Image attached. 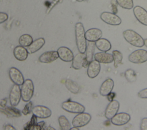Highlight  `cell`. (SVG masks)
<instances>
[{
    "label": "cell",
    "mask_w": 147,
    "mask_h": 130,
    "mask_svg": "<svg viewBox=\"0 0 147 130\" xmlns=\"http://www.w3.org/2000/svg\"><path fill=\"white\" fill-rule=\"evenodd\" d=\"M75 39L78 51L85 53L87 48V40L85 37V30L83 25L78 22L75 25Z\"/></svg>",
    "instance_id": "obj_1"
},
{
    "label": "cell",
    "mask_w": 147,
    "mask_h": 130,
    "mask_svg": "<svg viewBox=\"0 0 147 130\" xmlns=\"http://www.w3.org/2000/svg\"><path fill=\"white\" fill-rule=\"evenodd\" d=\"M123 36L125 40L130 45L141 48L144 46V40L143 38L135 31L127 29L123 32Z\"/></svg>",
    "instance_id": "obj_2"
},
{
    "label": "cell",
    "mask_w": 147,
    "mask_h": 130,
    "mask_svg": "<svg viewBox=\"0 0 147 130\" xmlns=\"http://www.w3.org/2000/svg\"><path fill=\"white\" fill-rule=\"evenodd\" d=\"M34 91V86L33 82L30 79L25 80L21 85V93L22 100L24 102H28L32 99Z\"/></svg>",
    "instance_id": "obj_3"
},
{
    "label": "cell",
    "mask_w": 147,
    "mask_h": 130,
    "mask_svg": "<svg viewBox=\"0 0 147 130\" xmlns=\"http://www.w3.org/2000/svg\"><path fill=\"white\" fill-rule=\"evenodd\" d=\"M61 107L63 110L71 113H79L85 111V107L82 104L71 100L64 101Z\"/></svg>",
    "instance_id": "obj_4"
},
{
    "label": "cell",
    "mask_w": 147,
    "mask_h": 130,
    "mask_svg": "<svg viewBox=\"0 0 147 130\" xmlns=\"http://www.w3.org/2000/svg\"><path fill=\"white\" fill-rule=\"evenodd\" d=\"M91 120V116L84 112L79 113L76 115L72 121L73 127L80 128L88 124Z\"/></svg>",
    "instance_id": "obj_5"
},
{
    "label": "cell",
    "mask_w": 147,
    "mask_h": 130,
    "mask_svg": "<svg viewBox=\"0 0 147 130\" xmlns=\"http://www.w3.org/2000/svg\"><path fill=\"white\" fill-rule=\"evenodd\" d=\"M129 61L134 64H142L147 61V50L138 49L133 52L128 57Z\"/></svg>",
    "instance_id": "obj_6"
},
{
    "label": "cell",
    "mask_w": 147,
    "mask_h": 130,
    "mask_svg": "<svg viewBox=\"0 0 147 130\" xmlns=\"http://www.w3.org/2000/svg\"><path fill=\"white\" fill-rule=\"evenodd\" d=\"M21 99L22 97L20 85L14 84L11 88L9 96L10 105L13 107L17 106L20 102Z\"/></svg>",
    "instance_id": "obj_7"
},
{
    "label": "cell",
    "mask_w": 147,
    "mask_h": 130,
    "mask_svg": "<svg viewBox=\"0 0 147 130\" xmlns=\"http://www.w3.org/2000/svg\"><path fill=\"white\" fill-rule=\"evenodd\" d=\"M100 19L106 23L113 25L117 26L121 23V19L117 15L114 13L105 11L100 14Z\"/></svg>",
    "instance_id": "obj_8"
},
{
    "label": "cell",
    "mask_w": 147,
    "mask_h": 130,
    "mask_svg": "<svg viewBox=\"0 0 147 130\" xmlns=\"http://www.w3.org/2000/svg\"><path fill=\"white\" fill-rule=\"evenodd\" d=\"M9 76L11 81L18 85H22L25 81V79L21 71L15 67H11L9 70Z\"/></svg>",
    "instance_id": "obj_9"
},
{
    "label": "cell",
    "mask_w": 147,
    "mask_h": 130,
    "mask_svg": "<svg viewBox=\"0 0 147 130\" xmlns=\"http://www.w3.org/2000/svg\"><path fill=\"white\" fill-rule=\"evenodd\" d=\"M88 63L86 60L85 53H79L76 54L72 61V67L75 70H79L83 67L86 68L88 65Z\"/></svg>",
    "instance_id": "obj_10"
},
{
    "label": "cell",
    "mask_w": 147,
    "mask_h": 130,
    "mask_svg": "<svg viewBox=\"0 0 147 130\" xmlns=\"http://www.w3.org/2000/svg\"><path fill=\"white\" fill-rule=\"evenodd\" d=\"M32 114L39 119H47L52 115L51 110L43 105H36L33 107Z\"/></svg>",
    "instance_id": "obj_11"
},
{
    "label": "cell",
    "mask_w": 147,
    "mask_h": 130,
    "mask_svg": "<svg viewBox=\"0 0 147 130\" xmlns=\"http://www.w3.org/2000/svg\"><path fill=\"white\" fill-rule=\"evenodd\" d=\"M119 107V103L117 100H114L110 101L107 105L105 111V117L109 120L111 119L118 113Z\"/></svg>",
    "instance_id": "obj_12"
},
{
    "label": "cell",
    "mask_w": 147,
    "mask_h": 130,
    "mask_svg": "<svg viewBox=\"0 0 147 130\" xmlns=\"http://www.w3.org/2000/svg\"><path fill=\"white\" fill-rule=\"evenodd\" d=\"M130 120V116L129 114L125 112H121L117 113L115 116H114L111 119V122L115 125L121 126L129 123Z\"/></svg>",
    "instance_id": "obj_13"
},
{
    "label": "cell",
    "mask_w": 147,
    "mask_h": 130,
    "mask_svg": "<svg viewBox=\"0 0 147 130\" xmlns=\"http://www.w3.org/2000/svg\"><path fill=\"white\" fill-rule=\"evenodd\" d=\"M59 58L63 61L69 62H72L74 58V53L68 48L65 46H61L57 50Z\"/></svg>",
    "instance_id": "obj_14"
},
{
    "label": "cell",
    "mask_w": 147,
    "mask_h": 130,
    "mask_svg": "<svg viewBox=\"0 0 147 130\" xmlns=\"http://www.w3.org/2000/svg\"><path fill=\"white\" fill-rule=\"evenodd\" d=\"M58 58L59 55L57 51L50 50L41 54L38 58V61L41 63L50 64L56 60Z\"/></svg>",
    "instance_id": "obj_15"
},
{
    "label": "cell",
    "mask_w": 147,
    "mask_h": 130,
    "mask_svg": "<svg viewBox=\"0 0 147 130\" xmlns=\"http://www.w3.org/2000/svg\"><path fill=\"white\" fill-rule=\"evenodd\" d=\"M133 13L136 18L142 25L147 26V11L142 7L136 6L133 8Z\"/></svg>",
    "instance_id": "obj_16"
},
{
    "label": "cell",
    "mask_w": 147,
    "mask_h": 130,
    "mask_svg": "<svg viewBox=\"0 0 147 130\" xmlns=\"http://www.w3.org/2000/svg\"><path fill=\"white\" fill-rule=\"evenodd\" d=\"M100 71V65L97 61L92 60L87 66V74L89 78H94L99 73Z\"/></svg>",
    "instance_id": "obj_17"
},
{
    "label": "cell",
    "mask_w": 147,
    "mask_h": 130,
    "mask_svg": "<svg viewBox=\"0 0 147 130\" xmlns=\"http://www.w3.org/2000/svg\"><path fill=\"white\" fill-rule=\"evenodd\" d=\"M102 36V31L97 28H91L85 32L86 40L88 42H95Z\"/></svg>",
    "instance_id": "obj_18"
},
{
    "label": "cell",
    "mask_w": 147,
    "mask_h": 130,
    "mask_svg": "<svg viewBox=\"0 0 147 130\" xmlns=\"http://www.w3.org/2000/svg\"><path fill=\"white\" fill-rule=\"evenodd\" d=\"M114 83L111 78H107L102 84L99 88V93L102 96H107L113 89Z\"/></svg>",
    "instance_id": "obj_19"
},
{
    "label": "cell",
    "mask_w": 147,
    "mask_h": 130,
    "mask_svg": "<svg viewBox=\"0 0 147 130\" xmlns=\"http://www.w3.org/2000/svg\"><path fill=\"white\" fill-rule=\"evenodd\" d=\"M13 54L14 57L18 61H24L28 58L29 53L27 49L21 45L17 46L13 50Z\"/></svg>",
    "instance_id": "obj_20"
},
{
    "label": "cell",
    "mask_w": 147,
    "mask_h": 130,
    "mask_svg": "<svg viewBox=\"0 0 147 130\" xmlns=\"http://www.w3.org/2000/svg\"><path fill=\"white\" fill-rule=\"evenodd\" d=\"M94 59L99 63L103 64H110L114 61L113 54L104 52L95 53Z\"/></svg>",
    "instance_id": "obj_21"
},
{
    "label": "cell",
    "mask_w": 147,
    "mask_h": 130,
    "mask_svg": "<svg viewBox=\"0 0 147 130\" xmlns=\"http://www.w3.org/2000/svg\"><path fill=\"white\" fill-rule=\"evenodd\" d=\"M0 112L10 117H19L21 116L22 113L19 109L11 105L10 107L6 106L5 107L0 106Z\"/></svg>",
    "instance_id": "obj_22"
},
{
    "label": "cell",
    "mask_w": 147,
    "mask_h": 130,
    "mask_svg": "<svg viewBox=\"0 0 147 130\" xmlns=\"http://www.w3.org/2000/svg\"><path fill=\"white\" fill-rule=\"evenodd\" d=\"M45 41L44 38H39L32 42V43L27 47V50L29 54H33L40 50L45 45Z\"/></svg>",
    "instance_id": "obj_23"
},
{
    "label": "cell",
    "mask_w": 147,
    "mask_h": 130,
    "mask_svg": "<svg viewBox=\"0 0 147 130\" xmlns=\"http://www.w3.org/2000/svg\"><path fill=\"white\" fill-rule=\"evenodd\" d=\"M95 42L96 48L101 52H107L111 48V44L110 42L106 38H100Z\"/></svg>",
    "instance_id": "obj_24"
},
{
    "label": "cell",
    "mask_w": 147,
    "mask_h": 130,
    "mask_svg": "<svg viewBox=\"0 0 147 130\" xmlns=\"http://www.w3.org/2000/svg\"><path fill=\"white\" fill-rule=\"evenodd\" d=\"M95 47L96 46H95V42H89L87 45V48L85 52V55H86V60L88 64L93 60Z\"/></svg>",
    "instance_id": "obj_25"
},
{
    "label": "cell",
    "mask_w": 147,
    "mask_h": 130,
    "mask_svg": "<svg viewBox=\"0 0 147 130\" xmlns=\"http://www.w3.org/2000/svg\"><path fill=\"white\" fill-rule=\"evenodd\" d=\"M65 86L70 92L74 94L78 93L80 90V88L78 84L71 79H67L65 80Z\"/></svg>",
    "instance_id": "obj_26"
},
{
    "label": "cell",
    "mask_w": 147,
    "mask_h": 130,
    "mask_svg": "<svg viewBox=\"0 0 147 130\" xmlns=\"http://www.w3.org/2000/svg\"><path fill=\"white\" fill-rule=\"evenodd\" d=\"M33 41L32 37L28 34L21 36L18 39L19 44L24 47H28Z\"/></svg>",
    "instance_id": "obj_27"
},
{
    "label": "cell",
    "mask_w": 147,
    "mask_h": 130,
    "mask_svg": "<svg viewBox=\"0 0 147 130\" xmlns=\"http://www.w3.org/2000/svg\"><path fill=\"white\" fill-rule=\"evenodd\" d=\"M58 122L60 128L62 130H70L71 124L65 116H60L58 118Z\"/></svg>",
    "instance_id": "obj_28"
},
{
    "label": "cell",
    "mask_w": 147,
    "mask_h": 130,
    "mask_svg": "<svg viewBox=\"0 0 147 130\" xmlns=\"http://www.w3.org/2000/svg\"><path fill=\"white\" fill-rule=\"evenodd\" d=\"M118 5L123 9L130 10L133 7L134 3L133 0H116Z\"/></svg>",
    "instance_id": "obj_29"
},
{
    "label": "cell",
    "mask_w": 147,
    "mask_h": 130,
    "mask_svg": "<svg viewBox=\"0 0 147 130\" xmlns=\"http://www.w3.org/2000/svg\"><path fill=\"white\" fill-rule=\"evenodd\" d=\"M113 56L114 58V66L115 68H117L118 65L120 64L122 62V60L123 58V56L121 52L117 50H115L113 51Z\"/></svg>",
    "instance_id": "obj_30"
},
{
    "label": "cell",
    "mask_w": 147,
    "mask_h": 130,
    "mask_svg": "<svg viewBox=\"0 0 147 130\" xmlns=\"http://www.w3.org/2000/svg\"><path fill=\"white\" fill-rule=\"evenodd\" d=\"M124 75L127 81L129 82H133L136 81V74L134 70L131 69H127L125 71Z\"/></svg>",
    "instance_id": "obj_31"
},
{
    "label": "cell",
    "mask_w": 147,
    "mask_h": 130,
    "mask_svg": "<svg viewBox=\"0 0 147 130\" xmlns=\"http://www.w3.org/2000/svg\"><path fill=\"white\" fill-rule=\"evenodd\" d=\"M32 108H33V103L32 101H29L25 105V107H24V109L22 110L21 112L24 115H28L32 112Z\"/></svg>",
    "instance_id": "obj_32"
},
{
    "label": "cell",
    "mask_w": 147,
    "mask_h": 130,
    "mask_svg": "<svg viewBox=\"0 0 147 130\" xmlns=\"http://www.w3.org/2000/svg\"><path fill=\"white\" fill-rule=\"evenodd\" d=\"M37 123V117L35 115H33L30 120L26 124V125L24 128L25 129H30L32 128V127H33L34 125H35Z\"/></svg>",
    "instance_id": "obj_33"
},
{
    "label": "cell",
    "mask_w": 147,
    "mask_h": 130,
    "mask_svg": "<svg viewBox=\"0 0 147 130\" xmlns=\"http://www.w3.org/2000/svg\"><path fill=\"white\" fill-rule=\"evenodd\" d=\"M45 125V122L44 121H41L39 123H37L35 125H34L30 129H36V130H38V129H43V127H44Z\"/></svg>",
    "instance_id": "obj_34"
},
{
    "label": "cell",
    "mask_w": 147,
    "mask_h": 130,
    "mask_svg": "<svg viewBox=\"0 0 147 130\" xmlns=\"http://www.w3.org/2000/svg\"><path fill=\"white\" fill-rule=\"evenodd\" d=\"M137 95L141 99H147V88L140 90Z\"/></svg>",
    "instance_id": "obj_35"
},
{
    "label": "cell",
    "mask_w": 147,
    "mask_h": 130,
    "mask_svg": "<svg viewBox=\"0 0 147 130\" xmlns=\"http://www.w3.org/2000/svg\"><path fill=\"white\" fill-rule=\"evenodd\" d=\"M140 129L147 130V118L144 117L141 120L140 124Z\"/></svg>",
    "instance_id": "obj_36"
},
{
    "label": "cell",
    "mask_w": 147,
    "mask_h": 130,
    "mask_svg": "<svg viewBox=\"0 0 147 130\" xmlns=\"http://www.w3.org/2000/svg\"><path fill=\"white\" fill-rule=\"evenodd\" d=\"M8 19V15L6 13L0 12V24L6 22Z\"/></svg>",
    "instance_id": "obj_37"
},
{
    "label": "cell",
    "mask_w": 147,
    "mask_h": 130,
    "mask_svg": "<svg viewBox=\"0 0 147 130\" xmlns=\"http://www.w3.org/2000/svg\"><path fill=\"white\" fill-rule=\"evenodd\" d=\"M60 0H53L52 2H51V3L50 4V5L49 6V7H48V9H47V14H48L51 11V10L58 3V2H59V1Z\"/></svg>",
    "instance_id": "obj_38"
},
{
    "label": "cell",
    "mask_w": 147,
    "mask_h": 130,
    "mask_svg": "<svg viewBox=\"0 0 147 130\" xmlns=\"http://www.w3.org/2000/svg\"><path fill=\"white\" fill-rule=\"evenodd\" d=\"M3 129L5 130H15L16 128L10 124H7L4 126Z\"/></svg>",
    "instance_id": "obj_39"
},
{
    "label": "cell",
    "mask_w": 147,
    "mask_h": 130,
    "mask_svg": "<svg viewBox=\"0 0 147 130\" xmlns=\"http://www.w3.org/2000/svg\"><path fill=\"white\" fill-rule=\"evenodd\" d=\"M7 99L5 98L4 99H2L0 103V106L1 107H6V104H7Z\"/></svg>",
    "instance_id": "obj_40"
},
{
    "label": "cell",
    "mask_w": 147,
    "mask_h": 130,
    "mask_svg": "<svg viewBox=\"0 0 147 130\" xmlns=\"http://www.w3.org/2000/svg\"><path fill=\"white\" fill-rule=\"evenodd\" d=\"M144 45L147 48V38L144 40Z\"/></svg>",
    "instance_id": "obj_41"
},
{
    "label": "cell",
    "mask_w": 147,
    "mask_h": 130,
    "mask_svg": "<svg viewBox=\"0 0 147 130\" xmlns=\"http://www.w3.org/2000/svg\"><path fill=\"white\" fill-rule=\"evenodd\" d=\"M51 127H49V128H44V129H55V128H53V127L52 128H50Z\"/></svg>",
    "instance_id": "obj_42"
},
{
    "label": "cell",
    "mask_w": 147,
    "mask_h": 130,
    "mask_svg": "<svg viewBox=\"0 0 147 130\" xmlns=\"http://www.w3.org/2000/svg\"><path fill=\"white\" fill-rule=\"evenodd\" d=\"M78 2H84V1H87L88 0H76Z\"/></svg>",
    "instance_id": "obj_43"
}]
</instances>
